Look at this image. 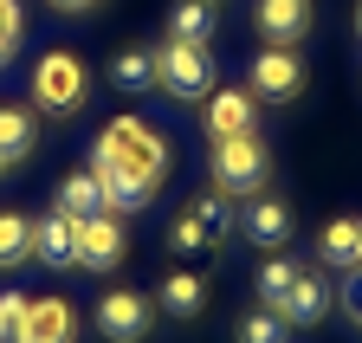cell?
Masks as SVG:
<instances>
[{
	"label": "cell",
	"instance_id": "cell-15",
	"mask_svg": "<svg viewBox=\"0 0 362 343\" xmlns=\"http://www.w3.org/2000/svg\"><path fill=\"white\" fill-rule=\"evenodd\" d=\"M33 143H39V117H33V110H20V104H0V168L26 162V156H33Z\"/></svg>",
	"mask_w": 362,
	"mask_h": 343
},
{
	"label": "cell",
	"instance_id": "cell-8",
	"mask_svg": "<svg viewBox=\"0 0 362 343\" xmlns=\"http://www.w3.org/2000/svg\"><path fill=\"white\" fill-rule=\"evenodd\" d=\"M149 298L143 291H104L98 298V330H104V343H143L149 337Z\"/></svg>",
	"mask_w": 362,
	"mask_h": 343
},
{
	"label": "cell",
	"instance_id": "cell-10",
	"mask_svg": "<svg viewBox=\"0 0 362 343\" xmlns=\"http://www.w3.org/2000/svg\"><path fill=\"white\" fill-rule=\"evenodd\" d=\"M259 123V98L240 91V84H226V91H207V136H252Z\"/></svg>",
	"mask_w": 362,
	"mask_h": 343
},
{
	"label": "cell",
	"instance_id": "cell-22",
	"mask_svg": "<svg viewBox=\"0 0 362 343\" xmlns=\"http://www.w3.org/2000/svg\"><path fill=\"white\" fill-rule=\"evenodd\" d=\"M291 279H298V260H285V252H272V260L259 266V279H252V291H259V305H279Z\"/></svg>",
	"mask_w": 362,
	"mask_h": 343
},
{
	"label": "cell",
	"instance_id": "cell-18",
	"mask_svg": "<svg viewBox=\"0 0 362 343\" xmlns=\"http://www.w3.org/2000/svg\"><path fill=\"white\" fill-rule=\"evenodd\" d=\"M59 214H71V221H90V214H104V188L90 168H78V175L59 182Z\"/></svg>",
	"mask_w": 362,
	"mask_h": 343
},
{
	"label": "cell",
	"instance_id": "cell-26",
	"mask_svg": "<svg viewBox=\"0 0 362 343\" xmlns=\"http://www.w3.org/2000/svg\"><path fill=\"white\" fill-rule=\"evenodd\" d=\"M343 311H349V318L362 324V266H356V279L343 285Z\"/></svg>",
	"mask_w": 362,
	"mask_h": 343
},
{
	"label": "cell",
	"instance_id": "cell-12",
	"mask_svg": "<svg viewBox=\"0 0 362 343\" xmlns=\"http://www.w3.org/2000/svg\"><path fill=\"white\" fill-rule=\"evenodd\" d=\"M252 26L265 33V46H298L310 33V0H259Z\"/></svg>",
	"mask_w": 362,
	"mask_h": 343
},
{
	"label": "cell",
	"instance_id": "cell-21",
	"mask_svg": "<svg viewBox=\"0 0 362 343\" xmlns=\"http://www.w3.org/2000/svg\"><path fill=\"white\" fill-rule=\"evenodd\" d=\"M33 260V221L26 214H0V272H13Z\"/></svg>",
	"mask_w": 362,
	"mask_h": 343
},
{
	"label": "cell",
	"instance_id": "cell-23",
	"mask_svg": "<svg viewBox=\"0 0 362 343\" xmlns=\"http://www.w3.org/2000/svg\"><path fill=\"white\" fill-rule=\"evenodd\" d=\"M233 343H285V318L279 311H246L240 330H233Z\"/></svg>",
	"mask_w": 362,
	"mask_h": 343
},
{
	"label": "cell",
	"instance_id": "cell-6",
	"mask_svg": "<svg viewBox=\"0 0 362 343\" xmlns=\"http://www.w3.org/2000/svg\"><path fill=\"white\" fill-rule=\"evenodd\" d=\"M226 227H233V201L214 188V194H201L188 214H175L168 240H175V252H207V246H220V240H226Z\"/></svg>",
	"mask_w": 362,
	"mask_h": 343
},
{
	"label": "cell",
	"instance_id": "cell-2",
	"mask_svg": "<svg viewBox=\"0 0 362 343\" xmlns=\"http://www.w3.org/2000/svg\"><path fill=\"white\" fill-rule=\"evenodd\" d=\"M207 168H214V188H220L226 201H252V194H265V182H272V156H265L259 130H252V136H220L214 156H207Z\"/></svg>",
	"mask_w": 362,
	"mask_h": 343
},
{
	"label": "cell",
	"instance_id": "cell-13",
	"mask_svg": "<svg viewBox=\"0 0 362 343\" xmlns=\"http://www.w3.org/2000/svg\"><path fill=\"white\" fill-rule=\"evenodd\" d=\"M240 227H246V240H252V246L279 252V246L291 240V207H285L279 194H252V201H246V214H240Z\"/></svg>",
	"mask_w": 362,
	"mask_h": 343
},
{
	"label": "cell",
	"instance_id": "cell-4",
	"mask_svg": "<svg viewBox=\"0 0 362 343\" xmlns=\"http://www.w3.org/2000/svg\"><path fill=\"white\" fill-rule=\"evenodd\" d=\"M156 84H162L168 98H181V104L207 98V91H214V59H207V46L162 39V46H156Z\"/></svg>",
	"mask_w": 362,
	"mask_h": 343
},
{
	"label": "cell",
	"instance_id": "cell-17",
	"mask_svg": "<svg viewBox=\"0 0 362 343\" xmlns=\"http://www.w3.org/2000/svg\"><path fill=\"white\" fill-rule=\"evenodd\" d=\"M110 84H123V91H156V46H123L110 59Z\"/></svg>",
	"mask_w": 362,
	"mask_h": 343
},
{
	"label": "cell",
	"instance_id": "cell-27",
	"mask_svg": "<svg viewBox=\"0 0 362 343\" xmlns=\"http://www.w3.org/2000/svg\"><path fill=\"white\" fill-rule=\"evenodd\" d=\"M45 7H52V13H90L98 0H45Z\"/></svg>",
	"mask_w": 362,
	"mask_h": 343
},
{
	"label": "cell",
	"instance_id": "cell-25",
	"mask_svg": "<svg viewBox=\"0 0 362 343\" xmlns=\"http://www.w3.org/2000/svg\"><path fill=\"white\" fill-rule=\"evenodd\" d=\"M20 324H26V298L0 291V337H20Z\"/></svg>",
	"mask_w": 362,
	"mask_h": 343
},
{
	"label": "cell",
	"instance_id": "cell-5",
	"mask_svg": "<svg viewBox=\"0 0 362 343\" xmlns=\"http://www.w3.org/2000/svg\"><path fill=\"white\" fill-rule=\"evenodd\" d=\"M246 91L265 98V104H291L304 91V59H298V46H259L252 65H246Z\"/></svg>",
	"mask_w": 362,
	"mask_h": 343
},
{
	"label": "cell",
	"instance_id": "cell-19",
	"mask_svg": "<svg viewBox=\"0 0 362 343\" xmlns=\"http://www.w3.org/2000/svg\"><path fill=\"white\" fill-rule=\"evenodd\" d=\"M168 39L207 46V39H214V7H207V0H175V13H168Z\"/></svg>",
	"mask_w": 362,
	"mask_h": 343
},
{
	"label": "cell",
	"instance_id": "cell-9",
	"mask_svg": "<svg viewBox=\"0 0 362 343\" xmlns=\"http://www.w3.org/2000/svg\"><path fill=\"white\" fill-rule=\"evenodd\" d=\"M330 305H337V291L317 279V272H304V266H298V279L285 285V298H279V305H265V311H279L285 324H324V318H330Z\"/></svg>",
	"mask_w": 362,
	"mask_h": 343
},
{
	"label": "cell",
	"instance_id": "cell-29",
	"mask_svg": "<svg viewBox=\"0 0 362 343\" xmlns=\"http://www.w3.org/2000/svg\"><path fill=\"white\" fill-rule=\"evenodd\" d=\"M207 7H220V0H207Z\"/></svg>",
	"mask_w": 362,
	"mask_h": 343
},
{
	"label": "cell",
	"instance_id": "cell-20",
	"mask_svg": "<svg viewBox=\"0 0 362 343\" xmlns=\"http://www.w3.org/2000/svg\"><path fill=\"white\" fill-rule=\"evenodd\" d=\"M317 252H324L330 266H362V221H330L324 240H317Z\"/></svg>",
	"mask_w": 362,
	"mask_h": 343
},
{
	"label": "cell",
	"instance_id": "cell-24",
	"mask_svg": "<svg viewBox=\"0 0 362 343\" xmlns=\"http://www.w3.org/2000/svg\"><path fill=\"white\" fill-rule=\"evenodd\" d=\"M20 33H26V20H20V0H0V65H7V59L20 52Z\"/></svg>",
	"mask_w": 362,
	"mask_h": 343
},
{
	"label": "cell",
	"instance_id": "cell-1",
	"mask_svg": "<svg viewBox=\"0 0 362 343\" xmlns=\"http://www.w3.org/2000/svg\"><path fill=\"white\" fill-rule=\"evenodd\" d=\"M90 175H98L110 214L149 207V194L168 175V143H162V130L143 123V117H110L104 136L90 143Z\"/></svg>",
	"mask_w": 362,
	"mask_h": 343
},
{
	"label": "cell",
	"instance_id": "cell-11",
	"mask_svg": "<svg viewBox=\"0 0 362 343\" xmlns=\"http://www.w3.org/2000/svg\"><path fill=\"white\" fill-rule=\"evenodd\" d=\"M20 343H78V311L65 298H26Z\"/></svg>",
	"mask_w": 362,
	"mask_h": 343
},
{
	"label": "cell",
	"instance_id": "cell-3",
	"mask_svg": "<svg viewBox=\"0 0 362 343\" xmlns=\"http://www.w3.org/2000/svg\"><path fill=\"white\" fill-rule=\"evenodd\" d=\"M90 98V71L78 52H45L33 65V110L39 117H78Z\"/></svg>",
	"mask_w": 362,
	"mask_h": 343
},
{
	"label": "cell",
	"instance_id": "cell-14",
	"mask_svg": "<svg viewBox=\"0 0 362 343\" xmlns=\"http://www.w3.org/2000/svg\"><path fill=\"white\" fill-rule=\"evenodd\" d=\"M33 260L45 266H78V221L71 214H45V221H33Z\"/></svg>",
	"mask_w": 362,
	"mask_h": 343
},
{
	"label": "cell",
	"instance_id": "cell-28",
	"mask_svg": "<svg viewBox=\"0 0 362 343\" xmlns=\"http://www.w3.org/2000/svg\"><path fill=\"white\" fill-rule=\"evenodd\" d=\"M356 33H362V7H356Z\"/></svg>",
	"mask_w": 362,
	"mask_h": 343
},
{
	"label": "cell",
	"instance_id": "cell-16",
	"mask_svg": "<svg viewBox=\"0 0 362 343\" xmlns=\"http://www.w3.org/2000/svg\"><path fill=\"white\" fill-rule=\"evenodd\" d=\"M156 305H162L168 318H201V305H207V279H201V272H168L162 291H156Z\"/></svg>",
	"mask_w": 362,
	"mask_h": 343
},
{
	"label": "cell",
	"instance_id": "cell-7",
	"mask_svg": "<svg viewBox=\"0 0 362 343\" xmlns=\"http://www.w3.org/2000/svg\"><path fill=\"white\" fill-rule=\"evenodd\" d=\"M129 252V233H123V214H90V221H78V266L84 272H117Z\"/></svg>",
	"mask_w": 362,
	"mask_h": 343
}]
</instances>
